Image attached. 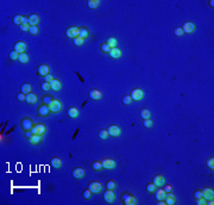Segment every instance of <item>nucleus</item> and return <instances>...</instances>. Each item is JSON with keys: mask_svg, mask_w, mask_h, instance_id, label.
Wrapping results in <instances>:
<instances>
[{"mask_svg": "<svg viewBox=\"0 0 214 205\" xmlns=\"http://www.w3.org/2000/svg\"><path fill=\"white\" fill-rule=\"evenodd\" d=\"M120 199H122L123 204H125V205H136L137 204V198L131 192H123L120 195Z\"/></svg>", "mask_w": 214, "mask_h": 205, "instance_id": "f257e3e1", "label": "nucleus"}, {"mask_svg": "<svg viewBox=\"0 0 214 205\" xmlns=\"http://www.w3.org/2000/svg\"><path fill=\"white\" fill-rule=\"evenodd\" d=\"M48 106H49V110H50L51 113H58V112H61L62 109H63L62 101L58 100V99H54Z\"/></svg>", "mask_w": 214, "mask_h": 205, "instance_id": "f03ea898", "label": "nucleus"}, {"mask_svg": "<svg viewBox=\"0 0 214 205\" xmlns=\"http://www.w3.org/2000/svg\"><path fill=\"white\" fill-rule=\"evenodd\" d=\"M35 123H33V119L30 118V117H24L20 119V128L24 130V131H31V129L33 128Z\"/></svg>", "mask_w": 214, "mask_h": 205, "instance_id": "7ed1b4c3", "label": "nucleus"}, {"mask_svg": "<svg viewBox=\"0 0 214 205\" xmlns=\"http://www.w3.org/2000/svg\"><path fill=\"white\" fill-rule=\"evenodd\" d=\"M31 133H32L33 135H41V136H43V135L47 133V127H45V124H43V123H37V124H35L33 128L31 129Z\"/></svg>", "mask_w": 214, "mask_h": 205, "instance_id": "20e7f679", "label": "nucleus"}, {"mask_svg": "<svg viewBox=\"0 0 214 205\" xmlns=\"http://www.w3.org/2000/svg\"><path fill=\"white\" fill-rule=\"evenodd\" d=\"M130 97H131L132 100L139 101V100H142V99L144 98V92H143V89H140V88H133V89L131 91V93H130Z\"/></svg>", "mask_w": 214, "mask_h": 205, "instance_id": "39448f33", "label": "nucleus"}, {"mask_svg": "<svg viewBox=\"0 0 214 205\" xmlns=\"http://www.w3.org/2000/svg\"><path fill=\"white\" fill-rule=\"evenodd\" d=\"M101 163H102L103 169H113V168L117 167V162H116L113 159H111V157L103 159V160L101 161Z\"/></svg>", "mask_w": 214, "mask_h": 205, "instance_id": "423d86ee", "label": "nucleus"}, {"mask_svg": "<svg viewBox=\"0 0 214 205\" xmlns=\"http://www.w3.org/2000/svg\"><path fill=\"white\" fill-rule=\"evenodd\" d=\"M181 29L183 30V34H193L196 29L195 24L193 22H184L181 26Z\"/></svg>", "mask_w": 214, "mask_h": 205, "instance_id": "0eeeda50", "label": "nucleus"}, {"mask_svg": "<svg viewBox=\"0 0 214 205\" xmlns=\"http://www.w3.org/2000/svg\"><path fill=\"white\" fill-rule=\"evenodd\" d=\"M87 188L90 190L92 193H99L102 190V184L100 181H92V182H89Z\"/></svg>", "mask_w": 214, "mask_h": 205, "instance_id": "6e6552de", "label": "nucleus"}, {"mask_svg": "<svg viewBox=\"0 0 214 205\" xmlns=\"http://www.w3.org/2000/svg\"><path fill=\"white\" fill-rule=\"evenodd\" d=\"M107 133H108L110 136L117 137V136H119L122 134V129H120V127H118L116 124H112V125H110L108 128H107Z\"/></svg>", "mask_w": 214, "mask_h": 205, "instance_id": "1a4fd4ad", "label": "nucleus"}, {"mask_svg": "<svg viewBox=\"0 0 214 205\" xmlns=\"http://www.w3.org/2000/svg\"><path fill=\"white\" fill-rule=\"evenodd\" d=\"M50 113H51V112H50V110H49V106L45 105V104H42V105H39V106L37 108V115H38L39 117H48Z\"/></svg>", "mask_w": 214, "mask_h": 205, "instance_id": "9d476101", "label": "nucleus"}, {"mask_svg": "<svg viewBox=\"0 0 214 205\" xmlns=\"http://www.w3.org/2000/svg\"><path fill=\"white\" fill-rule=\"evenodd\" d=\"M66 36L69 38H76L79 37V28L77 26H70L66 30Z\"/></svg>", "mask_w": 214, "mask_h": 205, "instance_id": "9b49d317", "label": "nucleus"}, {"mask_svg": "<svg viewBox=\"0 0 214 205\" xmlns=\"http://www.w3.org/2000/svg\"><path fill=\"white\" fill-rule=\"evenodd\" d=\"M152 182L155 184V186H156V187H162V186L165 184V176H164V175H162V174H157V175H155V176H154Z\"/></svg>", "mask_w": 214, "mask_h": 205, "instance_id": "f8f14e48", "label": "nucleus"}, {"mask_svg": "<svg viewBox=\"0 0 214 205\" xmlns=\"http://www.w3.org/2000/svg\"><path fill=\"white\" fill-rule=\"evenodd\" d=\"M37 73H38V75H41V76H47V75L50 73V68H49V66H48V64L42 63V64H39V66H38V68H37Z\"/></svg>", "mask_w": 214, "mask_h": 205, "instance_id": "ddd939ff", "label": "nucleus"}, {"mask_svg": "<svg viewBox=\"0 0 214 205\" xmlns=\"http://www.w3.org/2000/svg\"><path fill=\"white\" fill-rule=\"evenodd\" d=\"M103 200L105 201H107V203H112L113 200H114V198H116V194H114V192H113V190H106L105 192H103Z\"/></svg>", "mask_w": 214, "mask_h": 205, "instance_id": "4468645a", "label": "nucleus"}, {"mask_svg": "<svg viewBox=\"0 0 214 205\" xmlns=\"http://www.w3.org/2000/svg\"><path fill=\"white\" fill-rule=\"evenodd\" d=\"M25 49H26V43H25V42H23V41L16 42V44H15V48H13V50H15V51H17L18 54L25 53Z\"/></svg>", "mask_w": 214, "mask_h": 205, "instance_id": "2eb2a0df", "label": "nucleus"}, {"mask_svg": "<svg viewBox=\"0 0 214 205\" xmlns=\"http://www.w3.org/2000/svg\"><path fill=\"white\" fill-rule=\"evenodd\" d=\"M71 174H73V176H74L75 179H81V178L84 176V169H83L82 167H75V168L73 169Z\"/></svg>", "mask_w": 214, "mask_h": 205, "instance_id": "dca6fc26", "label": "nucleus"}, {"mask_svg": "<svg viewBox=\"0 0 214 205\" xmlns=\"http://www.w3.org/2000/svg\"><path fill=\"white\" fill-rule=\"evenodd\" d=\"M201 191H202V197H203L206 200L214 198V192H213V190H212L210 187H205V188H202Z\"/></svg>", "mask_w": 214, "mask_h": 205, "instance_id": "f3484780", "label": "nucleus"}, {"mask_svg": "<svg viewBox=\"0 0 214 205\" xmlns=\"http://www.w3.org/2000/svg\"><path fill=\"white\" fill-rule=\"evenodd\" d=\"M28 23L30 24V26H35V25H38L39 23V16L36 15V13H32L28 17Z\"/></svg>", "mask_w": 214, "mask_h": 205, "instance_id": "a211bd4d", "label": "nucleus"}, {"mask_svg": "<svg viewBox=\"0 0 214 205\" xmlns=\"http://www.w3.org/2000/svg\"><path fill=\"white\" fill-rule=\"evenodd\" d=\"M29 142L32 146H38V144H41L43 142V136H41V135H32L29 138Z\"/></svg>", "mask_w": 214, "mask_h": 205, "instance_id": "6ab92c4d", "label": "nucleus"}, {"mask_svg": "<svg viewBox=\"0 0 214 205\" xmlns=\"http://www.w3.org/2000/svg\"><path fill=\"white\" fill-rule=\"evenodd\" d=\"M37 99H38L37 94L33 93V92H31V93H28V94H26L25 101L28 102V104H30V105H33V104H36V102H37Z\"/></svg>", "mask_w": 214, "mask_h": 205, "instance_id": "aec40b11", "label": "nucleus"}, {"mask_svg": "<svg viewBox=\"0 0 214 205\" xmlns=\"http://www.w3.org/2000/svg\"><path fill=\"white\" fill-rule=\"evenodd\" d=\"M164 200H165V204L168 205H175L176 204V198H175V194L171 193V192H168L164 197Z\"/></svg>", "mask_w": 214, "mask_h": 205, "instance_id": "412c9836", "label": "nucleus"}, {"mask_svg": "<svg viewBox=\"0 0 214 205\" xmlns=\"http://www.w3.org/2000/svg\"><path fill=\"white\" fill-rule=\"evenodd\" d=\"M50 165H51L54 168L60 169V168L62 167V160H61V157H57V156L51 157V159H50Z\"/></svg>", "mask_w": 214, "mask_h": 205, "instance_id": "4be33fe9", "label": "nucleus"}, {"mask_svg": "<svg viewBox=\"0 0 214 205\" xmlns=\"http://www.w3.org/2000/svg\"><path fill=\"white\" fill-rule=\"evenodd\" d=\"M28 22V17H25V16H22V15H16L15 17H13V23L15 24H17V25H22L23 23H26Z\"/></svg>", "mask_w": 214, "mask_h": 205, "instance_id": "5701e85b", "label": "nucleus"}, {"mask_svg": "<svg viewBox=\"0 0 214 205\" xmlns=\"http://www.w3.org/2000/svg\"><path fill=\"white\" fill-rule=\"evenodd\" d=\"M108 55H110L112 59H120V57H122V50H120L118 47H116V48H111V50H110Z\"/></svg>", "mask_w": 214, "mask_h": 205, "instance_id": "b1692460", "label": "nucleus"}, {"mask_svg": "<svg viewBox=\"0 0 214 205\" xmlns=\"http://www.w3.org/2000/svg\"><path fill=\"white\" fill-rule=\"evenodd\" d=\"M89 98L90 99H93V100H99V99H101V97H102V94H101V92L99 91V89H90L89 91Z\"/></svg>", "mask_w": 214, "mask_h": 205, "instance_id": "393cba45", "label": "nucleus"}, {"mask_svg": "<svg viewBox=\"0 0 214 205\" xmlns=\"http://www.w3.org/2000/svg\"><path fill=\"white\" fill-rule=\"evenodd\" d=\"M50 87L52 91H60L62 88V82L58 79H54L52 81H50Z\"/></svg>", "mask_w": 214, "mask_h": 205, "instance_id": "a878e982", "label": "nucleus"}, {"mask_svg": "<svg viewBox=\"0 0 214 205\" xmlns=\"http://www.w3.org/2000/svg\"><path fill=\"white\" fill-rule=\"evenodd\" d=\"M67 115H68V117H70V118H77V117H79V110H77L76 108L71 106V108L68 109Z\"/></svg>", "mask_w": 214, "mask_h": 205, "instance_id": "bb28decb", "label": "nucleus"}, {"mask_svg": "<svg viewBox=\"0 0 214 205\" xmlns=\"http://www.w3.org/2000/svg\"><path fill=\"white\" fill-rule=\"evenodd\" d=\"M155 193V195H156V198L158 199V200H164V197H165V194H167V192L163 190V188H156V191L154 192Z\"/></svg>", "mask_w": 214, "mask_h": 205, "instance_id": "cd10ccee", "label": "nucleus"}, {"mask_svg": "<svg viewBox=\"0 0 214 205\" xmlns=\"http://www.w3.org/2000/svg\"><path fill=\"white\" fill-rule=\"evenodd\" d=\"M20 92H22V93H25V94L31 93V92H32V85H31V83H29V82L23 83V85H22V87H20Z\"/></svg>", "mask_w": 214, "mask_h": 205, "instance_id": "c85d7f7f", "label": "nucleus"}, {"mask_svg": "<svg viewBox=\"0 0 214 205\" xmlns=\"http://www.w3.org/2000/svg\"><path fill=\"white\" fill-rule=\"evenodd\" d=\"M92 169L94 171V172H101L102 169H103V167H102V163H101V161H93L92 162Z\"/></svg>", "mask_w": 214, "mask_h": 205, "instance_id": "c756f323", "label": "nucleus"}, {"mask_svg": "<svg viewBox=\"0 0 214 205\" xmlns=\"http://www.w3.org/2000/svg\"><path fill=\"white\" fill-rule=\"evenodd\" d=\"M87 6L90 9V10H95L100 6V1L99 0H88L87 1Z\"/></svg>", "mask_w": 214, "mask_h": 205, "instance_id": "7c9ffc66", "label": "nucleus"}, {"mask_svg": "<svg viewBox=\"0 0 214 205\" xmlns=\"http://www.w3.org/2000/svg\"><path fill=\"white\" fill-rule=\"evenodd\" d=\"M100 50H101V53H103V54H108L110 50H111V47L107 44L106 42H103V43L100 44Z\"/></svg>", "mask_w": 214, "mask_h": 205, "instance_id": "2f4dec72", "label": "nucleus"}, {"mask_svg": "<svg viewBox=\"0 0 214 205\" xmlns=\"http://www.w3.org/2000/svg\"><path fill=\"white\" fill-rule=\"evenodd\" d=\"M79 36H80L81 38H86V37H88V36H89V31H88V29H86V28H79Z\"/></svg>", "mask_w": 214, "mask_h": 205, "instance_id": "473e14b6", "label": "nucleus"}, {"mask_svg": "<svg viewBox=\"0 0 214 205\" xmlns=\"http://www.w3.org/2000/svg\"><path fill=\"white\" fill-rule=\"evenodd\" d=\"M106 188H107V190H116V188H117V182H116V180L111 179V180L107 181V182H106Z\"/></svg>", "mask_w": 214, "mask_h": 205, "instance_id": "72a5a7b5", "label": "nucleus"}, {"mask_svg": "<svg viewBox=\"0 0 214 205\" xmlns=\"http://www.w3.org/2000/svg\"><path fill=\"white\" fill-rule=\"evenodd\" d=\"M52 100H54V98L50 94H44L42 97V102H43V104H45V105H49Z\"/></svg>", "mask_w": 214, "mask_h": 205, "instance_id": "f704fd0d", "label": "nucleus"}, {"mask_svg": "<svg viewBox=\"0 0 214 205\" xmlns=\"http://www.w3.org/2000/svg\"><path fill=\"white\" fill-rule=\"evenodd\" d=\"M106 43H107V44H108V45H110L111 48H116V47H117V44H118V42H117V40H116L114 37H112V36H111V37H108V38H107V41H106Z\"/></svg>", "mask_w": 214, "mask_h": 205, "instance_id": "c9c22d12", "label": "nucleus"}, {"mask_svg": "<svg viewBox=\"0 0 214 205\" xmlns=\"http://www.w3.org/2000/svg\"><path fill=\"white\" fill-rule=\"evenodd\" d=\"M18 61H19L20 63H26V62L29 61V55H28L26 53H22V54H19V56H18Z\"/></svg>", "mask_w": 214, "mask_h": 205, "instance_id": "e433bc0d", "label": "nucleus"}, {"mask_svg": "<svg viewBox=\"0 0 214 205\" xmlns=\"http://www.w3.org/2000/svg\"><path fill=\"white\" fill-rule=\"evenodd\" d=\"M139 116L143 118V119H146V118H150V111L148 109H142L140 112H139Z\"/></svg>", "mask_w": 214, "mask_h": 205, "instance_id": "4c0bfd02", "label": "nucleus"}, {"mask_svg": "<svg viewBox=\"0 0 214 205\" xmlns=\"http://www.w3.org/2000/svg\"><path fill=\"white\" fill-rule=\"evenodd\" d=\"M108 133H107V129H101L99 131V138L101 140H107V137H108Z\"/></svg>", "mask_w": 214, "mask_h": 205, "instance_id": "58836bf2", "label": "nucleus"}, {"mask_svg": "<svg viewBox=\"0 0 214 205\" xmlns=\"http://www.w3.org/2000/svg\"><path fill=\"white\" fill-rule=\"evenodd\" d=\"M82 197H83V199L84 200H90L92 199V192H90V190H84L83 192H82Z\"/></svg>", "mask_w": 214, "mask_h": 205, "instance_id": "ea45409f", "label": "nucleus"}, {"mask_svg": "<svg viewBox=\"0 0 214 205\" xmlns=\"http://www.w3.org/2000/svg\"><path fill=\"white\" fill-rule=\"evenodd\" d=\"M73 42H74V45H76V47H80V45H82V44L84 43V38H81V37L79 36V37L74 38V40H73Z\"/></svg>", "mask_w": 214, "mask_h": 205, "instance_id": "a19ab883", "label": "nucleus"}, {"mask_svg": "<svg viewBox=\"0 0 214 205\" xmlns=\"http://www.w3.org/2000/svg\"><path fill=\"white\" fill-rule=\"evenodd\" d=\"M156 186H155V184L154 182H150V184H148L146 185V191L149 192V193H154L155 191H156Z\"/></svg>", "mask_w": 214, "mask_h": 205, "instance_id": "79ce46f5", "label": "nucleus"}, {"mask_svg": "<svg viewBox=\"0 0 214 205\" xmlns=\"http://www.w3.org/2000/svg\"><path fill=\"white\" fill-rule=\"evenodd\" d=\"M174 35L177 36V37H182L183 36V30L181 29V26H177L174 29Z\"/></svg>", "mask_w": 214, "mask_h": 205, "instance_id": "37998d69", "label": "nucleus"}, {"mask_svg": "<svg viewBox=\"0 0 214 205\" xmlns=\"http://www.w3.org/2000/svg\"><path fill=\"white\" fill-rule=\"evenodd\" d=\"M38 31H39V28L37 26V25H35V26H30V29H29V32L31 34V35H37L38 34Z\"/></svg>", "mask_w": 214, "mask_h": 205, "instance_id": "c03bdc74", "label": "nucleus"}, {"mask_svg": "<svg viewBox=\"0 0 214 205\" xmlns=\"http://www.w3.org/2000/svg\"><path fill=\"white\" fill-rule=\"evenodd\" d=\"M18 56H19V54H18L17 51H15V50H12V51L9 54V57H10V60H12V61L18 60Z\"/></svg>", "mask_w": 214, "mask_h": 205, "instance_id": "a18cd8bd", "label": "nucleus"}, {"mask_svg": "<svg viewBox=\"0 0 214 205\" xmlns=\"http://www.w3.org/2000/svg\"><path fill=\"white\" fill-rule=\"evenodd\" d=\"M41 87H42V89H43V91H45V92H48V91H50V89H51V87H50V82H47V81H43Z\"/></svg>", "mask_w": 214, "mask_h": 205, "instance_id": "49530a36", "label": "nucleus"}, {"mask_svg": "<svg viewBox=\"0 0 214 205\" xmlns=\"http://www.w3.org/2000/svg\"><path fill=\"white\" fill-rule=\"evenodd\" d=\"M143 125H144V128H151L152 127V121L150 118L143 119Z\"/></svg>", "mask_w": 214, "mask_h": 205, "instance_id": "de8ad7c7", "label": "nucleus"}, {"mask_svg": "<svg viewBox=\"0 0 214 205\" xmlns=\"http://www.w3.org/2000/svg\"><path fill=\"white\" fill-rule=\"evenodd\" d=\"M207 166H208V168L214 169V157H213V156L209 157V159H207Z\"/></svg>", "mask_w": 214, "mask_h": 205, "instance_id": "09e8293b", "label": "nucleus"}, {"mask_svg": "<svg viewBox=\"0 0 214 205\" xmlns=\"http://www.w3.org/2000/svg\"><path fill=\"white\" fill-rule=\"evenodd\" d=\"M131 101H132V99H131L130 95H124V97H123V104L129 105V104H131Z\"/></svg>", "mask_w": 214, "mask_h": 205, "instance_id": "8fccbe9b", "label": "nucleus"}, {"mask_svg": "<svg viewBox=\"0 0 214 205\" xmlns=\"http://www.w3.org/2000/svg\"><path fill=\"white\" fill-rule=\"evenodd\" d=\"M19 29L22 30V31H29V29H30V24L26 22V23H23L20 26H19Z\"/></svg>", "mask_w": 214, "mask_h": 205, "instance_id": "3c124183", "label": "nucleus"}, {"mask_svg": "<svg viewBox=\"0 0 214 205\" xmlns=\"http://www.w3.org/2000/svg\"><path fill=\"white\" fill-rule=\"evenodd\" d=\"M162 187H163V190H164V191H165L167 193H168V192H171V190H173L171 185H169V184H164V185H163Z\"/></svg>", "mask_w": 214, "mask_h": 205, "instance_id": "603ef678", "label": "nucleus"}, {"mask_svg": "<svg viewBox=\"0 0 214 205\" xmlns=\"http://www.w3.org/2000/svg\"><path fill=\"white\" fill-rule=\"evenodd\" d=\"M206 201H207V200H206L203 197H201V198H197V199H196V204H197V205H205V204H206Z\"/></svg>", "mask_w": 214, "mask_h": 205, "instance_id": "864d4df0", "label": "nucleus"}, {"mask_svg": "<svg viewBox=\"0 0 214 205\" xmlns=\"http://www.w3.org/2000/svg\"><path fill=\"white\" fill-rule=\"evenodd\" d=\"M17 99H18V100H20V101H23V100H25V99H26V94L20 92V93H18V95H17Z\"/></svg>", "mask_w": 214, "mask_h": 205, "instance_id": "5fc2aeb1", "label": "nucleus"}, {"mask_svg": "<svg viewBox=\"0 0 214 205\" xmlns=\"http://www.w3.org/2000/svg\"><path fill=\"white\" fill-rule=\"evenodd\" d=\"M201 197H202V191H201V190H197V191L194 192V198H195V199L201 198Z\"/></svg>", "mask_w": 214, "mask_h": 205, "instance_id": "6e6d98bb", "label": "nucleus"}, {"mask_svg": "<svg viewBox=\"0 0 214 205\" xmlns=\"http://www.w3.org/2000/svg\"><path fill=\"white\" fill-rule=\"evenodd\" d=\"M55 78L51 75V74H48L47 76H44V81H47V82H50V81H52Z\"/></svg>", "mask_w": 214, "mask_h": 205, "instance_id": "4d7b16f0", "label": "nucleus"}, {"mask_svg": "<svg viewBox=\"0 0 214 205\" xmlns=\"http://www.w3.org/2000/svg\"><path fill=\"white\" fill-rule=\"evenodd\" d=\"M32 135H33V134H32L31 131H25V137H26L28 140H29V138H30V137H31Z\"/></svg>", "mask_w": 214, "mask_h": 205, "instance_id": "13d9d810", "label": "nucleus"}, {"mask_svg": "<svg viewBox=\"0 0 214 205\" xmlns=\"http://www.w3.org/2000/svg\"><path fill=\"white\" fill-rule=\"evenodd\" d=\"M206 204H209V205H213V204H214V198H212V199H208V200L206 201Z\"/></svg>", "mask_w": 214, "mask_h": 205, "instance_id": "bf43d9fd", "label": "nucleus"}, {"mask_svg": "<svg viewBox=\"0 0 214 205\" xmlns=\"http://www.w3.org/2000/svg\"><path fill=\"white\" fill-rule=\"evenodd\" d=\"M157 204H158V205H164V204H165V200H158Z\"/></svg>", "mask_w": 214, "mask_h": 205, "instance_id": "052dcab7", "label": "nucleus"}, {"mask_svg": "<svg viewBox=\"0 0 214 205\" xmlns=\"http://www.w3.org/2000/svg\"><path fill=\"white\" fill-rule=\"evenodd\" d=\"M208 3H209V5H210L212 7L214 6V1H213V0H209V1H208Z\"/></svg>", "mask_w": 214, "mask_h": 205, "instance_id": "680f3d73", "label": "nucleus"}]
</instances>
